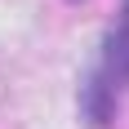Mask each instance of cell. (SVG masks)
<instances>
[{"instance_id": "1", "label": "cell", "mask_w": 129, "mask_h": 129, "mask_svg": "<svg viewBox=\"0 0 129 129\" xmlns=\"http://www.w3.org/2000/svg\"><path fill=\"white\" fill-rule=\"evenodd\" d=\"M111 76L129 80V0H125V13H120L116 36H111Z\"/></svg>"}]
</instances>
